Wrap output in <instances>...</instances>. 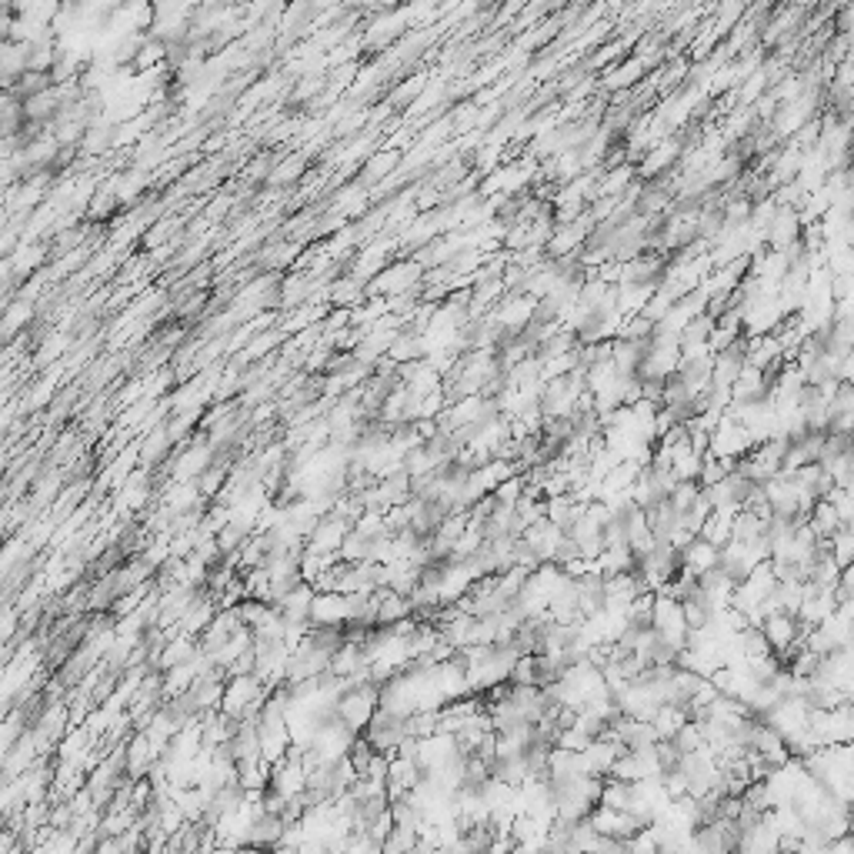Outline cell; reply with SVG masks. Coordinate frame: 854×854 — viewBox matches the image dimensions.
Here are the masks:
<instances>
[{"instance_id":"1","label":"cell","mask_w":854,"mask_h":854,"mask_svg":"<svg viewBox=\"0 0 854 854\" xmlns=\"http://www.w3.org/2000/svg\"><path fill=\"white\" fill-rule=\"evenodd\" d=\"M350 535V521H344V517L338 515H320V521L314 525V531L308 535V541H304V551H310V555H320V557H338L340 555V545H344V537Z\"/></svg>"},{"instance_id":"2","label":"cell","mask_w":854,"mask_h":854,"mask_svg":"<svg viewBox=\"0 0 854 854\" xmlns=\"http://www.w3.org/2000/svg\"><path fill=\"white\" fill-rule=\"evenodd\" d=\"M587 821H591V828H594L601 838H614V841H624V844L638 831H644V824H641L634 814L611 811V808H594V811L587 814Z\"/></svg>"},{"instance_id":"3","label":"cell","mask_w":854,"mask_h":854,"mask_svg":"<svg viewBox=\"0 0 854 854\" xmlns=\"http://www.w3.org/2000/svg\"><path fill=\"white\" fill-rule=\"evenodd\" d=\"M801 214L794 211L791 204H781L774 207L771 221L764 224V240H768V248L771 250H784L791 248L794 240H801Z\"/></svg>"},{"instance_id":"4","label":"cell","mask_w":854,"mask_h":854,"mask_svg":"<svg viewBox=\"0 0 854 854\" xmlns=\"http://www.w3.org/2000/svg\"><path fill=\"white\" fill-rule=\"evenodd\" d=\"M350 621V594L318 591L310 601V628L314 624H348Z\"/></svg>"},{"instance_id":"5","label":"cell","mask_w":854,"mask_h":854,"mask_svg":"<svg viewBox=\"0 0 854 854\" xmlns=\"http://www.w3.org/2000/svg\"><path fill=\"white\" fill-rule=\"evenodd\" d=\"M284 831H288V824L280 821V814L260 811L258 818L250 821L248 844L250 848H260V851H274V848H280V841H284Z\"/></svg>"},{"instance_id":"6","label":"cell","mask_w":854,"mask_h":854,"mask_svg":"<svg viewBox=\"0 0 854 854\" xmlns=\"http://www.w3.org/2000/svg\"><path fill=\"white\" fill-rule=\"evenodd\" d=\"M804 525H808V531H811L818 541H828V537L838 535L841 527H851L838 517V511H834L831 501H814L811 511H808V517H804Z\"/></svg>"},{"instance_id":"7","label":"cell","mask_w":854,"mask_h":854,"mask_svg":"<svg viewBox=\"0 0 854 854\" xmlns=\"http://www.w3.org/2000/svg\"><path fill=\"white\" fill-rule=\"evenodd\" d=\"M404 618H414L411 601L404 594H394L391 587H378V628H391Z\"/></svg>"},{"instance_id":"8","label":"cell","mask_w":854,"mask_h":854,"mask_svg":"<svg viewBox=\"0 0 854 854\" xmlns=\"http://www.w3.org/2000/svg\"><path fill=\"white\" fill-rule=\"evenodd\" d=\"M681 561H684V571H691V574L698 577V574H704V571H711V567H718L721 547L708 545L704 537H694V541L681 551Z\"/></svg>"},{"instance_id":"9","label":"cell","mask_w":854,"mask_h":854,"mask_svg":"<svg viewBox=\"0 0 854 854\" xmlns=\"http://www.w3.org/2000/svg\"><path fill=\"white\" fill-rule=\"evenodd\" d=\"M194 654H197V641L191 638V634H181V638L167 641V644H164V651L157 654L154 668H161V674H164V671L181 668V664H187V661L194 658Z\"/></svg>"},{"instance_id":"10","label":"cell","mask_w":854,"mask_h":854,"mask_svg":"<svg viewBox=\"0 0 854 854\" xmlns=\"http://www.w3.org/2000/svg\"><path fill=\"white\" fill-rule=\"evenodd\" d=\"M734 511H738V507H718V511H711L708 521L701 525L698 537H704V541L714 545V547H724L731 541V521H734Z\"/></svg>"},{"instance_id":"11","label":"cell","mask_w":854,"mask_h":854,"mask_svg":"<svg viewBox=\"0 0 854 854\" xmlns=\"http://www.w3.org/2000/svg\"><path fill=\"white\" fill-rule=\"evenodd\" d=\"M684 721H691V714L684 708H678V704H661V708L654 711V718H651V728L658 734V741H671L674 731H678Z\"/></svg>"},{"instance_id":"12","label":"cell","mask_w":854,"mask_h":854,"mask_svg":"<svg viewBox=\"0 0 854 854\" xmlns=\"http://www.w3.org/2000/svg\"><path fill=\"white\" fill-rule=\"evenodd\" d=\"M764 535V521L751 511H734V521H731V541L734 545H754L758 537Z\"/></svg>"},{"instance_id":"13","label":"cell","mask_w":854,"mask_h":854,"mask_svg":"<svg viewBox=\"0 0 854 854\" xmlns=\"http://www.w3.org/2000/svg\"><path fill=\"white\" fill-rule=\"evenodd\" d=\"M824 545H828V555H831V561L841 567V571L844 567H851V561H854V531L851 527H841V531L828 537Z\"/></svg>"},{"instance_id":"14","label":"cell","mask_w":854,"mask_h":854,"mask_svg":"<svg viewBox=\"0 0 854 854\" xmlns=\"http://www.w3.org/2000/svg\"><path fill=\"white\" fill-rule=\"evenodd\" d=\"M671 744H674L681 754H694V751H704V748H708V744H704V734H701L698 721H684V724L674 731Z\"/></svg>"},{"instance_id":"15","label":"cell","mask_w":854,"mask_h":854,"mask_svg":"<svg viewBox=\"0 0 854 854\" xmlns=\"http://www.w3.org/2000/svg\"><path fill=\"white\" fill-rule=\"evenodd\" d=\"M701 497V484L698 481H674V487H671L668 495V505L678 511V515H688L691 507L698 505Z\"/></svg>"},{"instance_id":"16","label":"cell","mask_w":854,"mask_h":854,"mask_svg":"<svg viewBox=\"0 0 854 854\" xmlns=\"http://www.w3.org/2000/svg\"><path fill=\"white\" fill-rule=\"evenodd\" d=\"M117 207H121L117 187H101V191L91 197V204H87V217H91V221H103V217H111Z\"/></svg>"},{"instance_id":"17","label":"cell","mask_w":854,"mask_h":854,"mask_svg":"<svg viewBox=\"0 0 854 854\" xmlns=\"http://www.w3.org/2000/svg\"><path fill=\"white\" fill-rule=\"evenodd\" d=\"M417 841H421V838H417V831H411V828H391V834L381 841V854H407Z\"/></svg>"},{"instance_id":"18","label":"cell","mask_w":854,"mask_h":854,"mask_svg":"<svg viewBox=\"0 0 854 854\" xmlns=\"http://www.w3.org/2000/svg\"><path fill=\"white\" fill-rule=\"evenodd\" d=\"M641 77H644V67H641L634 57H628L621 67H614V71L607 74V87H631V83L641 81Z\"/></svg>"},{"instance_id":"19","label":"cell","mask_w":854,"mask_h":854,"mask_svg":"<svg viewBox=\"0 0 854 854\" xmlns=\"http://www.w3.org/2000/svg\"><path fill=\"white\" fill-rule=\"evenodd\" d=\"M54 240H57V244H54V258H64L67 250H74L83 240V231H81V227H71V231H61V234L54 237Z\"/></svg>"},{"instance_id":"20","label":"cell","mask_w":854,"mask_h":854,"mask_svg":"<svg viewBox=\"0 0 854 854\" xmlns=\"http://www.w3.org/2000/svg\"><path fill=\"white\" fill-rule=\"evenodd\" d=\"M394 161H398V157H394V154H381V157H374L371 164L364 167V181H381V177L388 174V171H391V167H394Z\"/></svg>"},{"instance_id":"21","label":"cell","mask_w":854,"mask_h":854,"mask_svg":"<svg viewBox=\"0 0 854 854\" xmlns=\"http://www.w3.org/2000/svg\"><path fill=\"white\" fill-rule=\"evenodd\" d=\"M93 854H124V851H121V841H117V838H101L97 848H93Z\"/></svg>"}]
</instances>
